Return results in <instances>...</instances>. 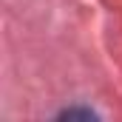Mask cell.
Segmentation results:
<instances>
[{
	"instance_id": "obj_1",
	"label": "cell",
	"mask_w": 122,
	"mask_h": 122,
	"mask_svg": "<svg viewBox=\"0 0 122 122\" xmlns=\"http://www.w3.org/2000/svg\"><path fill=\"white\" fill-rule=\"evenodd\" d=\"M60 119H97L91 108H65L60 114Z\"/></svg>"
}]
</instances>
